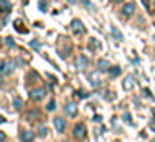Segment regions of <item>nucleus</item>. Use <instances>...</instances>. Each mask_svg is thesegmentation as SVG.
<instances>
[{
	"instance_id": "31",
	"label": "nucleus",
	"mask_w": 155,
	"mask_h": 142,
	"mask_svg": "<svg viewBox=\"0 0 155 142\" xmlns=\"http://www.w3.org/2000/svg\"><path fill=\"white\" fill-rule=\"evenodd\" d=\"M2 64H4V60H2V59H0V67H2Z\"/></svg>"
},
{
	"instance_id": "3",
	"label": "nucleus",
	"mask_w": 155,
	"mask_h": 142,
	"mask_svg": "<svg viewBox=\"0 0 155 142\" xmlns=\"http://www.w3.org/2000/svg\"><path fill=\"white\" fill-rule=\"evenodd\" d=\"M14 70H15V60H7L0 67V74L2 75H10Z\"/></svg>"
},
{
	"instance_id": "5",
	"label": "nucleus",
	"mask_w": 155,
	"mask_h": 142,
	"mask_svg": "<svg viewBox=\"0 0 155 142\" xmlns=\"http://www.w3.org/2000/svg\"><path fill=\"white\" fill-rule=\"evenodd\" d=\"M72 32H74L75 35H82V34H85V27H84V24H82V20L75 19V20L72 22Z\"/></svg>"
},
{
	"instance_id": "33",
	"label": "nucleus",
	"mask_w": 155,
	"mask_h": 142,
	"mask_svg": "<svg viewBox=\"0 0 155 142\" xmlns=\"http://www.w3.org/2000/svg\"><path fill=\"white\" fill-rule=\"evenodd\" d=\"M0 85H2V79H0Z\"/></svg>"
},
{
	"instance_id": "28",
	"label": "nucleus",
	"mask_w": 155,
	"mask_h": 142,
	"mask_svg": "<svg viewBox=\"0 0 155 142\" xmlns=\"http://www.w3.org/2000/svg\"><path fill=\"white\" fill-rule=\"evenodd\" d=\"M94 120H95V122H100V120H102V117H100V115H95Z\"/></svg>"
},
{
	"instance_id": "25",
	"label": "nucleus",
	"mask_w": 155,
	"mask_h": 142,
	"mask_svg": "<svg viewBox=\"0 0 155 142\" xmlns=\"http://www.w3.org/2000/svg\"><path fill=\"white\" fill-rule=\"evenodd\" d=\"M30 47L32 49H35V50H40V44H38V42H30Z\"/></svg>"
},
{
	"instance_id": "30",
	"label": "nucleus",
	"mask_w": 155,
	"mask_h": 142,
	"mask_svg": "<svg viewBox=\"0 0 155 142\" xmlns=\"http://www.w3.org/2000/svg\"><path fill=\"white\" fill-rule=\"evenodd\" d=\"M142 2H143V5H145V7L148 8V0H142Z\"/></svg>"
},
{
	"instance_id": "15",
	"label": "nucleus",
	"mask_w": 155,
	"mask_h": 142,
	"mask_svg": "<svg viewBox=\"0 0 155 142\" xmlns=\"http://www.w3.org/2000/svg\"><path fill=\"white\" fill-rule=\"evenodd\" d=\"M120 72H122V69L118 67V65H112V67L108 69V74H110V77H112V79L118 77V75H120Z\"/></svg>"
},
{
	"instance_id": "16",
	"label": "nucleus",
	"mask_w": 155,
	"mask_h": 142,
	"mask_svg": "<svg viewBox=\"0 0 155 142\" xmlns=\"http://www.w3.org/2000/svg\"><path fill=\"white\" fill-rule=\"evenodd\" d=\"M88 47H90V50H98V49H102V45L98 44L97 39H90L88 40Z\"/></svg>"
},
{
	"instance_id": "14",
	"label": "nucleus",
	"mask_w": 155,
	"mask_h": 142,
	"mask_svg": "<svg viewBox=\"0 0 155 142\" xmlns=\"http://www.w3.org/2000/svg\"><path fill=\"white\" fill-rule=\"evenodd\" d=\"M134 85H135L134 77H132V75H127V77H125V80H124V89H125V90H132V89H134Z\"/></svg>"
},
{
	"instance_id": "18",
	"label": "nucleus",
	"mask_w": 155,
	"mask_h": 142,
	"mask_svg": "<svg viewBox=\"0 0 155 142\" xmlns=\"http://www.w3.org/2000/svg\"><path fill=\"white\" fill-rule=\"evenodd\" d=\"M110 32H112V35H114V37L117 39V40H124V35H122V32L118 30L117 27H112V29H110Z\"/></svg>"
},
{
	"instance_id": "1",
	"label": "nucleus",
	"mask_w": 155,
	"mask_h": 142,
	"mask_svg": "<svg viewBox=\"0 0 155 142\" xmlns=\"http://www.w3.org/2000/svg\"><path fill=\"white\" fill-rule=\"evenodd\" d=\"M74 137L78 139V140H84V139L87 137V127H85V124H82V122L75 124V127H74Z\"/></svg>"
},
{
	"instance_id": "12",
	"label": "nucleus",
	"mask_w": 155,
	"mask_h": 142,
	"mask_svg": "<svg viewBox=\"0 0 155 142\" xmlns=\"http://www.w3.org/2000/svg\"><path fill=\"white\" fill-rule=\"evenodd\" d=\"M12 10V4L8 0H0V14H8Z\"/></svg>"
},
{
	"instance_id": "17",
	"label": "nucleus",
	"mask_w": 155,
	"mask_h": 142,
	"mask_svg": "<svg viewBox=\"0 0 155 142\" xmlns=\"http://www.w3.org/2000/svg\"><path fill=\"white\" fill-rule=\"evenodd\" d=\"M98 70H102V72H105V70H108V69H110L112 67V65L110 64H108V62L107 60H98Z\"/></svg>"
},
{
	"instance_id": "2",
	"label": "nucleus",
	"mask_w": 155,
	"mask_h": 142,
	"mask_svg": "<svg viewBox=\"0 0 155 142\" xmlns=\"http://www.w3.org/2000/svg\"><path fill=\"white\" fill-rule=\"evenodd\" d=\"M88 82H90L92 87H100L102 85V75H100V70H95V72H90L88 74Z\"/></svg>"
},
{
	"instance_id": "10",
	"label": "nucleus",
	"mask_w": 155,
	"mask_h": 142,
	"mask_svg": "<svg viewBox=\"0 0 155 142\" xmlns=\"http://www.w3.org/2000/svg\"><path fill=\"white\" fill-rule=\"evenodd\" d=\"M25 119H27L28 122H34V120H37V119H40V110H38V109H32L30 112H27V115H25Z\"/></svg>"
},
{
	"instance_id": "11",
	"label": "nucleus",
	"mask_w": 155,
	"mask_h": 142,
	"mask_svg": "<svg viewBox=\"0 0 155 142\" xmlns=\"http://www.w3.org/2000/svg\"><path fill=\"white\" fill-rule=\"evenodd\" d=\"M34 139H35V134L32 130H25V132L20 134V140L22 142H34Z\"/></svg>"
},
{
	"instance_id": "20",
	"label": "nucleus",
	"mask_w": 155,
	"mask_h": 142,
	"mask_svg": "<svg viewBox=\"0 0 155 142\" xmlns=\"http://www.w3.org/2000/svg\"><path fill=\"white\" fill-rule=\"evenodd\" d=\"M5 45H7L8 49H14V47H15V42H14V39H12V37H7V39H5Z\"/></svg>"
},
{
	"instance_id": "26",
	"label": "nucleus",
	"mask_w": 155,
	"mask_h": 142,
	"mask_svg": "<svg viewBox=\"0 0 155 142\" xmlns=\"http://www.w3.org/2000/svg\"><path fill=\"white\" fill-rule=\"evenodd\" d=\"M124 119L128 122V124H132V117H130V114H125V115H124Z\"/></svg>"
},
{
	"instance_id": "13",
	"label": "nucleus",
	"mask_w": 155,
	"mask_h": 142,
	"mask_svg": "<svg viewBox=\"0 0 155 142\" xmlns=\"http://www.w3.org/2000/svg\"><path fill=\"white\" fill-rule=\"evenodd\" d=\"M14 25H15V30H17V32H18V34H24V35H25V34H27V32H28V30H27V29H25V25H24V22H22V20H20V19H17V20H15V22H14Z\"/></svg>"
},
{
	"instance_id": "22",
	"label": "nucleus",
	"mask_w": 155,
	"mask_h": 142,
	"mask_svg": "<svg viewBox=\"0 0 155 142\" xmlns=\"http://www.w3.org/2000/svg\"><path fill=\"white\" fill-rule=\"evenodd\" d=\"M74 95H77L78 99H85V97H88V94H87V92H84V90H77V92H74Z\"/></svg>"
},
{
	"instance_id": "8",
	"label": "nucleus",
	"mask_w": 155,
	"mask_h": 142,
	"mask_svg": "<svg viewBox=\"0 0 155 142\" xmlns=\"http://www.w3.org/2000/svg\"><path fill=\"white\" fill-rule=\"evenodd\" d=\"M65 112H67V115H68V117H75V115L78 114L77 104H75V102H68V104L65 105Z\"/></svg>"
},
{
	"instance_id": "29",
	"label": "nucleus",
	"mask_w": 155,
	"mask_h": 142,
	"mask_svg": "<svg viewBox=\"0 0 155 142\" xmlns=\"http://www.w3.org/2000/svg\"><path fill=\"white\" fill-rule=\"evenodd\" d=\"M4 122H5V117L4 115H0V124H4Z\"/></svg>"
},
{
	"instance_id": "21",
	"label": "nucleus",
	"mask_w": 155,
	"mask_h": 142,
	"mask_svg": "<svg viewBox=\"0 0 155 142\" xmlns=\"http://www.w3.org/2000/svg\"><path fill=\"white\" fill-rule=\"evenodd\" d=\"M38 8H40V10L42 12H45V10H47V0H40V2H38Z\"/></svg>"
},
{
	"instance_id": "24",
	"label": "nucleus",
	"mask_w": 155,
	"mask_h": 142,
	"mask_svg": "<svg viewBox=\"0 0 155 142\" xmlns=\"http://www.w3.org/2000/svg\"><path fill=\"white\" fill-rule=\"evenodd\" d=\"M47 134H48V129H47V127H40L38 135H40V137H47Z\"/></svg>"
},
{
	"instance_id": "6",
	"label": "nucleus",
	"mask_w": 155,
	"mask_h": 142,
	"mask_svg": "<svg viewBox=\"0 0 155 142\" xmlns=\"http://www.w3.org/2000/svg\"><path fill=\"white\" fill-rule=\"evenodd\" d=\"M75 67L78 69V70H84L85 67H88V57L84 54H80L77 57V60H75Z\"/></svg>"
},
{
	"instance_id": "27",
	"label": "nucleus",
	"mask_w": 155,
	"mask_h": 142,
	"mask_svg": "<svg viewBox=\"0 0 155 142\" xmlns=\"http://www.w3.org/2000/svg\"><path fill=\"white\" fill-rule=\"evenodd\" d=\"M5 139H7V135H5L4 132L0 130V142H5Z\"/></svg>"
},
{
	"instance_id": "9",
	"label": "nucleus",
	"mask_w": 155,
	"mask_h": 142,
	"mask_svg": "<svg viewBox=\"0 0 155 142\" xmlns=\"http://www.w3.org/2000/svg\"><path fill=\"white\" fill-rule=\"evenodd\" d=\"M54 125H55V129H57V132H64L65 130V127H67V124H65V120L62 117H55L54 119Z\"/></svg>"
},
{
	"instance_id": "23",
	"label": "nucleus",
	"mask_w": 155,
	"mask_h": 142,
	"mask_svg": "<svg viewBox=\"0 0 155 142\" xmlns=\"http://www.w3.org/2000/svg\"><path fill=\"white\" fill-rule=\"evenodd\" d=\"M55 109H57V107H55V100H54V99H52V100H50V102H48V104H47V110H48V112H54Z\"/></svg>"
},
{
	"instance_id": "7",
	"label": "nucleus",
	"mask_w": 155,
	"mask_h": 142,
	"mask_svg": "<svg viewBox=\"0 0 155 142\" xmlns=\"http://www.w3.org/2000/svg\"><path fill=\"white\" fill-rule=\"evenodd\" d=\"M45 95H47V90H45L44 87L34 89V90L30 92V97L34 99V100H42V99H45Z\"/></svg>"
},
{
	"instance_id": "19",
	"label": "nucleus",
	"mask_w": 155,
	"mask_h": 142,
	"mask_svg": "<svg viewBox=\"0 0 155 142\" xmlns=\"http://www.w3.org/2000/svg\"><path fill=\"white\" fill-rule=\"evenodd\" d=\"M14 107L17 109V110H20V109H22V99L20 97H15L14 99Z\"/></svg>"
},
{
	"instance_id": "4",
	"label": "nucleus",
	"mask_w": 155,
	"mask_h": 142,
	"mask_svg": "<svg viewBox=\"0 0 155 142\" xmlns=\"http://www.w3.org/2000/svg\"><path fill=\"white\" fill-rule=\"evenodd\" d=\"M135 4L134 2H127V4L122 5V14H124V17H132V15L135 14Z\"/></svg>"
},
{
	"instance_id": "32",
	"label": "nucleus",
	"mask_w": 155,
	"mask_h": 142,
	"mask_svg": "<svg viewBox=\"0 0 155 142\" xmlns=\"http://www.w3.org/2000/svg\"><path fill=\"white\" fill-rule=\"evenodd\" d=\"M0 47H2V39H0Z\"/></svg>"
}]
</instances>
